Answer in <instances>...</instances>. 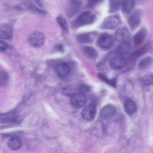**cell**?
I'll return each mask as SVG.
<instances>
[{"label": "cell", "mask_w": 153, "mask_h": 153, "mask_svg": "<svg viewBox=\"0 0 153 153\" xmlns=\"http://www.w3.org/2000/svg\"><path fill=\"white\" fill-rule=\"evenodd\" d=\"M45 41V36L42 32L34 31L31 33L28 36V42L30 45L35 48L41 47Z\"/></svg>", "instance_id": "2"}, {"label": "cell", "mask_w": 153, "mask_h": 153, "mask_svg": "<svg viewBox=\"0 0 153 153\" xmlns=\"http://www.w3.org/2000/svg\"><path fill=\"white\" fill-rule=\"evenodd\" d=\"M12 29L11 26L7 23L2 24L0 27V38L3 39H9L12 34Z\"/></svg>", "instance_id": "13"}, {"label": "cell", "mask_w": 153, "mask_h": 153, "mask_svg": "<svg viewBox=\"0 0 153 153\" xmlns=\"http://www.w3.org/2000/svg\"><path fill=\"white\" fill-rule=\"evenodd\" d=\"M8 148L12 150L16 151L20 149L22 145L21 140L17 137L10 138L7 143Z\"/></svg>", "instance_id": "15"}, {"label": "cell", "mask_w": 153, "mask_h": 153, "mask_svg": "<svg viewBox=\"0 0 153 153\" xmlns=\"http://www.w3.org/2000/svg\"><path fill=\"white\" fill-rule=\"evenodd\" d=\"M116 113V107L113 104H108L102 108L100 111V115L102 119L108 120L114 117Z\"/></svg>", "instance_id": "5"}, {"label": "cell", "mask_w": 153, "mask_h": 153, "mask_svg": "<svg viewBox=\"0 0 153 153\" xmlns=\"http://www.w3.org/2000/svg\"><path fill=\"white\" fill-rule=\"evenodd\" d=\"M37 5L40 7H43V4L41 0H34Z\"/></svg>", "instance_id": "33"}, {"label": "cell", "mask_w": 153, "mask_h": 153, "mask_svg": "<svg viewBox=\"0 0 153 153\" xmlns=\"http://www.w3.org/2000/svg\"><path fill=\"white\" fill-rule=\"evenodd\" d=\"M82 5L81 0H70L67 15L71 17L74 15L79 10Z\"/></svg>", "instance_id": "14"}, {"label": "cell", "mask_w": 153, "mask_h": 153, "mask_svg": "<svg viewBox=\"0 0 153 153\" xmlns=\"http://www.w3.org/2000/svg\"><path fill=\"white\" fill-rule=\"evenodd\" d=\"M86 100L85 94L79 92L72 95L70 99V102L73 107L79 109L84 105Z\"/></svg>", "instance_id": "3"}, {"label": "cell", "mask_w": 153, "mask_h": 153, "mask_svg": "<svg viewBox=\"0 0 153 153\" xmlns=\"http://www.w3.org/2000/svg\"><path fill=\"white\" fill-rule=\"evenodd\" d=\"M8 45L4 41H0V51L1 52L6 51L8 48Z\"/></svg>", "instance_id": "30"}, {"label": "cell", "mask_w": 153, "mask_h": 153, "mask_svg": "<svg viewBox=\"0 0 153 153\" xmlns=\"http://www.w3.org/2000/svg\"><path fill=\"white\" fill-rule=\"evenodd\" d=\"M77 41L82 43H90L92 42V40L89 34L84 33L79 35L77 37Z\"/></svg>", "instance_id": "24"}, {"label": "cell", "mask_w": 153, "mask_h": 153, "mask_svg": "<svg viewBox=\"0 0 153 153\" xmlns=\"http://www.w3.org/2000/svg\"><path fill=\"white\" fill-rule=\"evenodd\" d=\"M56 21L65 32H68L69 29L68 23L62 15H59L57 17Z\"/></svg>", "instance_id": "22"}, {"label": "cell", "mask_w": 153, "mask_h": 153, "mask_svg": "<svg viewBox=\"0 0 153 153\" xmlns=\"http://www.w3.org/2000/svg\"><path fill=\"white\" fill-rule=\"evenodd\" d=\"M113 43L112 37L110 35L104 34L102 35L98 40L99 45L101 48L104 49L109 48L112 46Z\"/></svg>", "instance_id": "10"}, {"label": "cell", "mask_w": 153, "mask_h": 153, "mask_svg": "<svg viewBox=\"0 0 153 153\" xmlns=\"http://www.w3.org/2000/svg\"><path fill=\"white\" fill-rule=\"evenodd\" d=\"M98 77L102 80L107 83L108 82L109 79H108L107 76L103 74L99 73L98 74Z\"/></svg>", "instance_id": "31"}, {"label": "cell", "mask_w": 153, "mask_h": 153, "mask_svg": "<svg viewBox=\"0 0 153 153\" xmlns=\"http://www.w3.org/2000/svg\"><path fill=\"white\" fill-rule=\"evenodd\" d=\"M79 89L80 92L85 94L88 92L90 91L89 87L85 84L80 85L79 87Z\"/></svg>", "instance_id": "29"}, {"label": "cell", "mask_w": 153, "mask_h": 153, "mask_svg": "<svg viewBox=\"0 0 153 153\" xmlns=\"http://www.w3.org/2000/svg\"><path fill=\"white\" fill-rule=\"evenodd\" d=\"M143 82L146 85H153V74L149 73L145 74L143 78Z\"/></svg>", "instance_id": "25"}, {"label": "cell", "mask_w": 153, "mask_h": 153, "mask_svg": "<svg viewBox=\"0 0 153 153\" xmlns=\"http://www.w3.org/2000/svg\"><path fill=\"white\" fill-rule=\"evenodd\" d=\"M102 1V0H88L86 7L88 8H92Z\"/></svg>", "instance_id": "28"}, {"label": "cell", "mask_w": 153, "mask_h": 153, "mask_svg": "<svg viewBox=\"0 0 153 153\" xmlns=\"http://www.w3.org/2000/svg\"><path fill=\"white\" fill-rule=\"evenodd\" d=\"M83 54L86 57L91 59H94L97 56V52L93 47L89 46H84L82 48Z\"/></svg>", "instance_id": "19"}, {"label": "cell", "mask_w": 153, "mask_h": 153, "mask_svg": "<svg viewBox=\"0 0 153 153\" xmlns=\"http://www.w3.org/2000/svg\"><path fill=\"white\" fill-rule=\"evenodd\" d=\"M121 19L117 14L109 16L103 20L101 27L102 28L107 29H113L116 28L120 24Z\"/></svg>", "instance_id": "4"}, {"label": "cell", "mask_w": 153, "mask_h": 153, "mask_svg": "<svg viewBox=\"0 0 153 153\" xmlns=\"http://www.w3.org/2000/svg\"><path fill=\"white\" fill-rule=\"evenodd\" d=\"M9 80L7 74L5 71H1L0 74V84L1 86L6 85Z\"/></svg>", "instance_id": "26"}, {"label": "cell", "mask_w": 153, "mask_h": 153, "mask_svg": "<svg viewBox=\"0 0 153 153\" xmlns=\"http://www.w3.org/2000/svg\"><path fill=\"white\" fill-rule=\"evenodd\" d=\"M153 62V59L151 57L147 56L140 61L138 64V68L141 70L146 69L152 65Z\"/></svg>", "instance_id": "20"}, {"label": "cell", "mask_w": 153, "mask_h": 153, "mask_svg": "<svg viewBox=\"0 0 153 153\" xmlns=\"http://www.w3.org/2000/svg\"><path fill=\"white\" fill-rule=\"evenodd\" d=\"M58 49L60 51L62 52L63 51V46L62 45H58Z\"/></svg>", "instance_id": "34"}, {"label": "cell", "mask_w": 153, "mask_h": 153, "mask_svg": "<svg viewBox=\"0 0 153 153\" xmlns=\"http://www.w3.org/2000/svg\"><path fill=\"white\" fill-rule=\"evenodd\" d=\"M122 2V0H109V12L113 13L117 10Z\"/></svg>", "instance_id": "23"}, {"label": "cell", "mask_w": 153, "mask_h": 153, "mask_svg": "<svg viewBox=\"0 0 153 153\" xmlns=\"http://www.w3.org/2000/svg\"><path fill=\"white\" fill-rule=\"evenodd\" d=\"M27 8L29 10L40 14H45L46 13L45 11L42 10L33 4H29L27 6Z\"/></svg>", "instance_id": "27"}, {"label": "cell", "mask_w": 153, "mask_h": 153, "mask_svg": "<svg viewBox=\"0 0 153 153\" xmlns=\"http://www.w3.org/2000/svg\"><path fill=\"white\" fill-rule=\"evenodd\" d=\"M130 33L128 28L123 27L118 29L115 32L114 38L118 42L123 43L125 42L129 38Z\"/></svg>", "instance_id": "8"}, {"label": "cell", "mask_w": 153, "mask_h": 153, "mask_svg": "<svg viewBox=\"0 0 153 153\" xmlns=\"http://www.w3.org/2000/svg\"><path fill=\"white\" fill-rule=\"evenodd\" d=\"M121 4L123 12L126 14H128L130 13L135 6L134 0H123Z\"/></svg>", "instance_id": "17"}, {"label": "cell", "mask_w": 153, "mask_h": 153, "mask_svg": "<svg viewBox=\"0 0 153 153\" xmlns=\"http://www.w3.org/2000/svg\"><path fill=\"white\" fill-rule=\"evenodd\" d=\"M149 45L147 43L139 49L133 52L131 55L132 59H135L147 53L149 51Z\"/></svg>", "instance_id": "16"}, {"label": "cell", "mask_w": 153, "mask_h": 153, "mask_svg": "<svg viewBox=\"0 0 153 153\" xmlns=\"http://www.w3.org/2000/svg\"><path fill=\"white\" fill-rule=\"evenodd\" d=\"M146 30L142 28L137 32L134 35L133 41L134 45L137 47L142 45L145 42L147 36Z\"/></svg>", "instance_id": "11"}, {"label": "cell", "mask_w": 153, "mask_h": 153, "mask_svg": "<svg viewBox=\"0 0 153 153\" xmlns=\"http://www.w3.org/2000/svg\"><path fill=\"white\" fill-rule=\"evenodd\" d=\"M108 83L111 85L115 87L116 86V80L115 79H109Z\"/></svg>", "instance_id": "32"}, {"label": "cell", "mask_w": 153, "mask_h": 153, "mask_svg": "<svg viewBox=\"0 0 153 153\" xmlns=\"http://www.w3.org/2000/svg\"><path fill=\"white\" fill-rule=\"evenodd\" d=\"M95 18V15L91 11H85L81 13L74 20L73 24L75 27L89 25L94 22Z\"/></svg>", "instance_id": "1"}, {"label": "cell", "mask_w": 153, "mask_h": 153, "mask_svg": "<svg viewBox=\"0 0 153 153\" xmlns=\"http://www.w3.org/2000/svg\"><path fill=\"white\" fill-rule=\"evenodd\" d=\"M126 64L125 59L122 57L116 56L112 57L110 60L109 65L112 68L119 70L124 68Z\"/></svg>", "instance_id": "12"}, {"label": "cell", "mask_w": 153, "mask_h": 153, "mask_svg": "<svg viewBox=\"0 0 153 153\" xmlns=\"http://www.w3.org/2000/svg\"><path fill=\"white\" fill-rule=\"evenodd\" d=\"M96 113V105L95 103H92L83 108L81 112V116L85 120L90 121L94 119Z\"/></svg>", "instance_id": "6"}, {"label": "cell", "mask_w": 153, "mask_h": 153, "mask_svg": "<svg viewBox=\"0 0 153 153\" xmlns=\"http://www.w3.org/2000/svg\"><path fill=\"white\" fill-rule=\"evenodd\" d=\"M56 74L59 77H65L69 74L70 68L69 65L67 63L61 62L57 64L55 68Z\"/></svg>", "instance_id": "9"}, {"label": "cell", "mask_w": 153, "mask_h": 153, "mask_svg": "<svg viewBox=\"0 0 153 153\" xmlns=\"http://www.w3.org/2000/svg\"><path fill=\"white\" fill-rule=\"evenodd\" d=\"M141 14L140 11L135 10L132 13L128 19V22L132 30L135 29L140 25L141 17Z\"/></svg>", "instance_id": "7"}, {"label": "cell", "mask_w": 153, "mask_h": 153, "mask_svg": "<svg viewBox=\"0 0 153 153\" xmlns=\"http://www.w3.org/2000/svg\"><path fill=\"white\" fill-rule=\"evenodd\" d=\"M131 50L130 44L126 42L122 43L117 49V53L120 55H124L128 54Z\"/></svg>", "instance_id": "21"}, {"label": "cell", "mask_w": 153, "mask_h": 153, "mask_svg": "<svg viewBox=\"0 0 153 153\" xmlns=\"http://www.w3.org/2000/svg\"><path fill=\"white\" fill-rule=\"evenodd\" d=\"M124 108L125 112L128 114L131 115L136 112L137 107L134 102L131 100H128L125 102Z\"/></svg>", "instance_id": "18"}]
</instances>
